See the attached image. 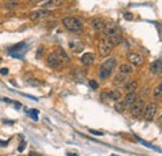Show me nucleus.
<instances>
[{"instance_id": "f257e3e1", "label": "nucleus", "mask_w": 162, "mask_h": 156, "mask_svg": "<svg viewBox=\"0 0 162 156\" xmlns=\"http://www.w3.org/2000/svg\"><path fill=\"white\" fill-rule=\"evenodd\" d=\"M115 66H116V59L115 58H109L107 60H105L100 66V78L102 80L107 79L111 75Z\"/></svg>"}, {"instance_id": "f03ea898", "label": "nucleus", "mask_w": 162, "mask_h": 156, "mask_svg": "<svg viewBox=\"0 0 162 156\" xmlns=\"http://www.w3.org/2000/svg\"><path fill=\"white\" fill-rule=\"evenodd\" d=\"M112 49H114V44L111 43V40L106 35L100 38V40H99V54L102 58L109 56L112 53Z\"/></svg>"}, {"instance_id": "7ed1b4c3", "label": "nucleus", "mask_w": 162, "mask_h": 156, "mask_svg": "<svg viewBox=\"0 0 162 156\" xmlns=\"http://www.w3.org/2000/svg\"><path fill=\"white\" fill-rule=\"evenodd\" d=\"M63 24H64V26L68 30L74 31V33H78V31L82 30V23L75 16H66V18H64L63 19Z\"/></svg>"}, {"instance_id": "20e7f679", "label": "nucleus", "mask_w": 162, "mask_h": 156, "mask_svg": "<svg viewBox=\"0 0 162 156\" xmlns=\"http://www.w3.org/2000/svg\"><path fill=\"white\" fill-rule=\"evenodd\" d=\"M46 64H48L50 68L58 69V68H61V66L64 65V61L60 59V56H59L55 51H53V53H50V54L48 55V58H46Z\"/></svg>"}, {"instance_id": "39448f33", "label": "nucleus", "mask_w": 162, "mask_h": 156, "mask_svg": "<svg viewBox=\"0 0 162 156\" xmlns=\"http://www.w3.org/2000/svg\"><path fill=\"white\" fill-rule=\"evenodd\" d=\"M145 101L142 100V99H139V100H136L132 105H131V115L134 116V118H140L142 114H144V110H145Z\"/></svg>"}, {"instance_id": "423d86ee", "label": "nucleus", "mask_w": 162, "mask_h": 156, "mask_svg": "<svg viewBox=\"0 0 162 156\" xmlns=\"http://www.w3.org/2000/svg\"><path fill=\"white\" fill-rule=\"evenodd\" d=\"M104 34H105L107 38H111V36H115V35H120L121 31H120L119 26H117L114 21H107V23H105Z\"/></svg>"}, {"instance_id": "0eeeda50", "label": "nucleus", "mask_w": 162, "mask_h": 156, "mask_svg": "<svg viewBox=\"0 0 162 156\" xmlns=\"http://www.w3.org/2000/svg\"><path fill=\"white\" fill-rule=\"evenodd\" d=\"M156 113H157V105L156 104L151 103V104L146 105L145 106V110H144V118H145V120L146 121H152L154 118H155V115H156Z\"/></svg>"}, {"instance_id": "6e6552de", "label": "nucleus", "mask_w": 162, "mask_h": 156, "mask_svg": "<svg viewBox=\"0 0 162 156\" xmlns=\"http://www.w3.org/2000/svg\"><path fill=\"white\" fill-rule=\"evenodd\" d=\"M50 14H51V13H50L49 10L40 9V10H34V11H31L30 15H29V18H30V20H33V21H40V20H44L45 18L50 16Z\"/></svg>"}, {"instance_id": "1a4fd4ad", "label": "nucleus", "mask_w": 162, "mask_h": 156, "mask_svg": "<svg viewBox=\"0 0 162 156\" xmlns=\"http://www.w3.org/2000/svg\"><path fill=\"white\" fill-rule=\"evenodd\" d=\"M127 60L130 61L131 65H135V66H141L145 63V58L140 53H129Z\"/></svg>"}, {"instance_id": "9d476101", "label": "nucleus", "mask_w": 162, "mask_h": 156, "mask_svg": "<svg viewBox=\"0 0 162 156\" xmlns=\"http://www.w3.org/2000/svg\"><path fill=\"white\" fill-rule=\"evenodd\" d=\"M69 48L74 54H80L81 51L85 49V45L79 39H73V40L69 41Z\"/></svg>"}, {"instance_id": "9b49d317", "label": "nucleus", "mask_w": 162, "mask_h": 156, "mask_svg": "<svg viewBox=\"0 0 162 156\" xmlns=\"http://www.w3.org/2000/svg\"><path fill=\"white\" fill-rule=\"evenodd\" d=\"M91 28H92V30H95L96 33L104 31V28H105V21H104L102 19L95 18V19H92V21H91Z\"/></svg>"}, {"instance_id": "f8f14e48", "label": "nucleus", "mask_w": 162, "mask_h": 156, "mask_svg": "<svg viewBox=\"0 0 162 156\" xmlns=\"http://www.w3.org/2000/svg\"><path fill=\"white\" fill-rule=\"evenodd\" d=\"M127 83H129V75H125L121 73H119L114 79V84L116 86H125Z\"/></svg>"}, {"instance_id": "ddd939ff", "label": "nucleus", "mask_w": 162, "mask_h": 156, "mask_svg": "<svg viewBox=\"0 0 162 156\" xmlns=\"http://www.w3.org/2000/svg\"><path fill=\"white\" fill-rule=\"evenodd\" d=\"M150 70H151V73H152L154 75H161L162 74V60L161 59L154 61V63L151 64V66H150Z\"/></svg>"}, {"instance_id": "4468645a", "label": "nucleus", "mask_w": 162, "mask_h": 156, "mask_svg": "<svg viewBox=\"0 0 162 156\" xmlns=\"http://www.w3.org/2000/svg\"><path fill=\"white\" fill-rule=\"evenodd\" d=\"M136 100H137L136 93H129V94H126V96H125V99L122 100V103L125 104V106H126V108H130V106H131Z\"/></svg>"}, {"instance_id": "2eb2a0df", "label": "nucleus", "mask_w": 162, "mask_h": 156, "mask_svg": "<svg viewBox=\"0 0 162 156\" xmlns=\"http://www.w3.org/2000/svg\"><path fill=\"white\" fill-rule=\"evenodd\" d=\"M64 4V0H48L43 4L44 9H54V8H59Z\"/></svg>"}, {"instance_id": "dca6fc26", "label": "nucleus", "mask_w": 162, "mask_h": 156, "mask_svg": "<svg viewBox=\"0 0 162 156\" xmlns=\"http://www.w3.org/2000/svg\"><path fill=\"white\" fill-rule=\"evenodd\" d=\"M94 61H95V55L92 53H85L81 56V63L84 65H91Z\"/></svg>"}, {"instance_id": "f3484780", "label": "nucleus", "mask_w": 162, "mask_h": 156, "mask_svg": "<svg viewBox=\"0 0 162 156\" xmlns=\"http://www.w3.org/2000/svg\"><path fill=\"white\" fill-rule=\"evenodd\" d=\"M119 71H120L121 74L130 75V74H132V71H134V68H132V65H131V64H122V65H120V69H119Z\"/></svg>"}, {"instance_id": "a211bd4d", "label": "nucleus", "mask_w": 162, "mask_h": 156, "mask_svg": "<svg viewBox=\"0 0 162 156\" xmlns=\"http://www.w3.org/2000/svg\"><path fill=\"white\" fill-rule=\"evenodd\" d=\"M107 94H109V99L110 100L120 101V99H121V91L120 90H110Z\"/></svg>"}, {"instance_id": "6ab92c4d", "label": "nucleus", "mask_w": 162, "mask_h": 156, "mask_svg": "<svg viewBox=\"0 0 162 156\" xmlns=\"http://www.w3.org/2000/svg\"><path fill=\"white\" fill-rule=\"evenodd\" d=\"M55 53H56V54H58V55L60 56V59H61V60L64 61V64H65V63H69V61H70V58L68 56V54L65 53V50H64V49H61V48H58V49L55 50Z\"/></svg>"}, {"instance_id": "aec40b11", "label": "nucleus", "mask_w": 162, "mask_h": 156, "mask_svg": "<svg viewBox=\"0 0 162 156\" xmlns=\"http://www.w3.org/2000/svg\"><path fill=\"white\" fill-rule=\"evenodd\" d=\"M125 90L126 93H136L137 90V83L136 81H129L126 85H125Z\"/></svg>"}, {"instance_id": "412c9836", "label": "nucleus", "mask_w": 162, "mask_h": 156, "mask_svg": "<svg viewBox=\"0 0 162 156\" xmlns=\"http://www.w3.org/2000/svg\"><path fill=\"white\" fill-rule=\"evenodd\" d=\"M154 98L156 100H161L162 99V81L155 88V90H154Z\"/></svg>"}, {"instance_id": "4be33fe9", "label": "nucleus", "mask_w": 162, "mask_h": 156, "mask_svg": "<svg viewBox=\"0 0 162 156\" xmlns=\"http://www.w3.org/2000/svg\"><path fill=\"white\" fill-rule=\"evenodd\" d=\"M110 40H111V43L114 44V46H116V45H119V44H121L122 43V35L120 34V35H115V36H111V38H109Z\"/></svg>"}, {"instance_id": "5701e85b", "label": "nucleus", "mask_w": 162, "mask_h": 156, "mask_svg": "<svg viewBox=\"0 0 162 156\" xmlns=\"http://www.w3.org/2000/svg\"><path fill=\"white\" fill-rule=\"evenodd\" d=\"M18 5H19V0H6L5 4H4V6L6 9H14Z\"/></svg>"}, {"instance_id": "b1692460", "label": "nucleus", "mask_w": 162, "mask_h": 156, "mask_svg": "<svg viewBox=\"0 0 162 156\" xmlns=\"http://www.w3.org/2000/svg\"><path fill=\"white\" fill-rule=\"evenodd\" d=\"M137 140L144 145V146H146V148H149V149H151V150H155V151H160V153H162L160 149H157L156 146H154V145H151V144H149V143H146V141H144L142 139H140V138H137Z\"/></svg>"}, {"instance_id": "393cba45", "label": "nucleus", "mask_w": 162, "mask_h": 156, "mask_svg": "<svg viewBox=\"0 0 162 156\" xmlns=\"http://www.w3.org/2000/svg\"><path fill=\"white\" fill-rule=\"evenodd\" d=\"M115 109H116L119 113H124L127 108L125 106V104H124L122 101H117V103H116V105H115Z\"/></svg>"}, {"instance_id": "a878e982", "label": "nucleus", "mask_w": 162, "mask_h": 156, "mask_svg": "<svg viewBox=\"0 0 162 156\" xmlns=\"http://www.w3.org/2000/svg\"><path fill=\"white\" fill-rule=\"evenodd\" d=\"M89 84H90V86H91L92 89H97V88H99V84H97L95 80H90Z\"/></svg>"}, {"instance_id": "bb28decb", "label": "nucleus", "mask_w": 162, "mask_h": 156, "mask_svg": "<svg viewBox=\"0 0 162 156\" xmlns=\"http://www.w3.org/2000/svg\"><path fill=\"white\" fill-rule=\"evenodd\" d=\"M25 146H26V143H25V141H21V144H20V145H19V148H18V151H19V153L24 151Z\"/></svg>"}, {"instance_id": "cd10ccee", "label": "nucleus", "mask_w": 162, "mask_h": 156, "mask_svg": "<svg viewBox=\"0 0 162 156\" xmlns=\"http://www.w3.org/2000/svg\"><path fill=\"white\" fill-rule=\"evenodd\" d=\"M124 18H125L126 20H132V19H134V15H132L131 13H125V14H124Z\"/></svg>"}, {"instance_id": "c85d7f7f", "label": "nucleus", "mask_w": 162, "mask_h": 156, "mask_svg": "<svg viewBox=\"0 0 162 156\" xmlns=\"http://www.w3.org/2000/svg\"><path fill=\"white\" fill-rule=\"evenodd\" d=\"M8 73H9V70H8L6 68L0 69V74H1V75H4V76H5V75H8Z\"/></svg>"}, {"instance_id": "c756f323", "label": "nucleus", "mask_w": 162, "mask_h": 156, "mask_svg": "<svg viewBox=\"0 0 162 156\" xmlns=\"http://www.w3.org/2000/svg\"><path fill=\"white\" fill-rule=\"evenodd\" d=\"M33 80H34V81H28V83H29L30 85H40V84H41L40 81H36L38 79H33Z\"/></svg>"}, {"instance_id": "7c9ffc66", "label": "nucleus", "mask_w": 162, "mask_h": 156, "mask_svg": "<svg viewBox=\"0 0 162 156\" xmlns=\"http://www.w3.org/2000/svg\"><path fill=\"white\" fill-rule=\"evenodd\" d=\"M90 133H91V134H94V135H99V136H101V135H102V133H100V131H94V130H90Z\"/></svg>"}, {"instance_id": "2f4dec72", "label": "nucleus", "mask_w": 162, "mask_h": 156, "mask_svg": "<svg viewBox=\"0 0 162 156\" xmlns=\"http://www.w3.org/2000/svg\"><path fill=\"white\" fill-rule=\"evenodd\" d=\"M4 124H14V121H6V120H3Z\"/></svg>"}, {"instance_id": "473e14b6", "label": "nucleus", "mask_w": 162, "mask_h": 156, "mask_svg": "<svg viewBox=\"0 0 162 156\" xmlns=\"http://www.w3.org/2000/svg\"><path fill=\"white\" fill-rule=\"evenodd\" d=\"M3 145H8V141H0V146H3Z\"/></svg>"}, {"instance_id": "72a5a7b5", "label": "nucleus", "mask_w": 162, "mask_h": 156, "mask_svg": "<svg viewBox=\"0 0 162 156\" xmlns=\"http://www.w3.org/2000/svg\"><path fill=\"white\" fill-rule=\"evenodd\" d=\"M29 3H38V1H40V0H28Z\"/></svg>"}, {"instance_id": "f704fd0d", "label": "nucleus", "mask_w": 162, "mask_h": 156, "mask_svg": "<svg viewBox=\"0 0 162 156\" xmlns=\"http://www.w3.org/2000/svg\"><path fill=\"white\" fill-rule=\"evenodd\" d=\"M68 156H79V155H76V154H71V153H68Z\"/></svg>"}, {"instance_id": "c9c22d12", "label": "nucleus", "mask_w": 162, "mask_h": 156, "mask_svg": "<svg viewBox=\"0 0 162 156\" xmlns=\"http://www.w3.org/2000/svg\"><path fill=\"white\" fill-rule=\"evenodd\" d=\"M160 121L162 123V115H161V118H160Z\"/></svg>"}, {"instance_id": "e433bc0d", "label": "nucleus", "mask_w": 162, "mask_h": 156, "mask_svg": "<svg viewBox=\"0 0 162 156\" xmlns=\"http://www.w3.org/2000/svg\"><path fill=\"white\" fill-rule=\"evenodd\" d=\"M111 156H117V155H114V154H112V155H111Z\"/></svg>"}]
</instances>
